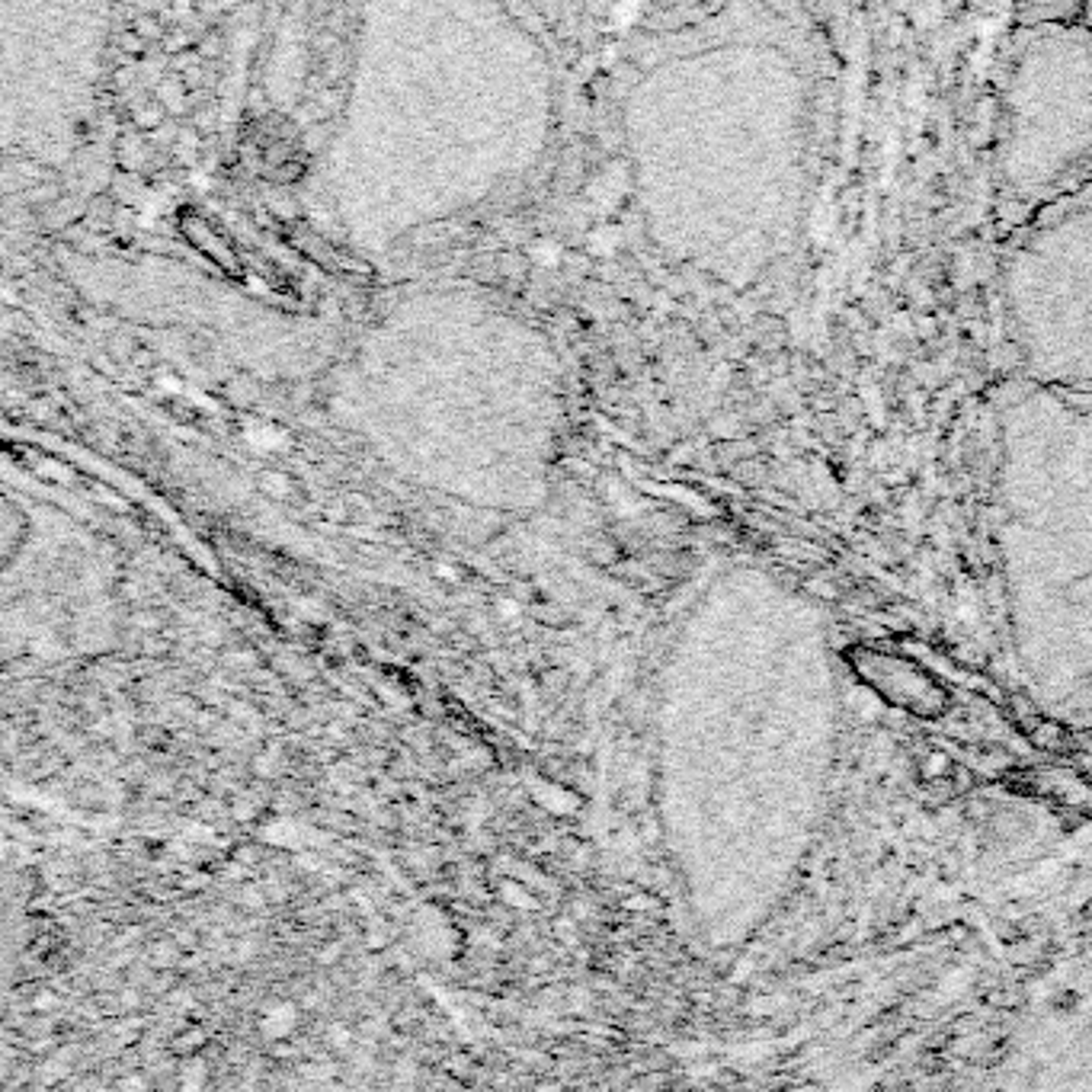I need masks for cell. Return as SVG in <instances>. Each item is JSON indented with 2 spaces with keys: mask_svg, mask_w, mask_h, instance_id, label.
<instances>
[{
  "mask_svg": "<svg viewBox=\"0 0 1092 1092\" xmlns=\"http://www.w3.org/2000/svg\"><path fill=\"white\" fill-rule=\"evenodd\" d=\"M1092 186V30L1077 20L1012 30L1000 71L996 212L1006 231Z\"/></svg>",
  "mask_w": 1092,
  "mask_h": 1092,
  "instance_id": "obj_3",
  "label": "cell"
},
{
  "mask_svg": "<svg viewBox=\"0 0 1092 1092\" xmlns=\"http://www.w3.org/2000/svg\"><path fill=\"white\" fill-rule=\"evenodd\" d=\"M1082 23L1092 30V4H1082Z\"/></svg>",
  "mask_w": 1092,
  "mask_h": 1092,
  "instance_id": "obj_5",
  "label": "cell"
},
{
  "mask_svg": "<svg viewBox=\"0 0 1092 1092\" xmlns=\"http://www.w3.org/2000/svg\"><path fill=\"white\" fill-rule=\"evenodd\" d=\"M1000 302L1015 378L1092 398V186L1009 231Z\"/></svg>",
  "mask_w": 1092,
  "mask_h": 1092,
  "instance_id": "obj_4",
  "label": "cell"
},
{
  "mask_svg": "<svg viewBox=\"0 0 1092 1092\" xmlns=\"http://www.w3.org/2000/svg\"><path fill=\"white\" fill-rule=\"evenodd\" d=\"M837 49L813 7H724L692 68V241L734 285L798 254L837 103Z\"/></svg>",
  "mask_w": 1092,
  "mask_h": 1092,
  "instance_id": "obj_1",
  "label": "cell"
},
{
  "mask_svg": "<svg viewBox=\"0 0 1092 1092\" xmlns=\"http://www.w3.org/2000/svg\"><path fill=\"white\" fill-rule=\"evenodd\" d=\"M996 548L1034 689L1092 712V398L1012 378L993 395Z\"/></svg>",
  "mask_w": 1092,
  "mask_h": 1092,
  "instance_id": "obj_2",
  "label": "cell"
}]
</instances>
